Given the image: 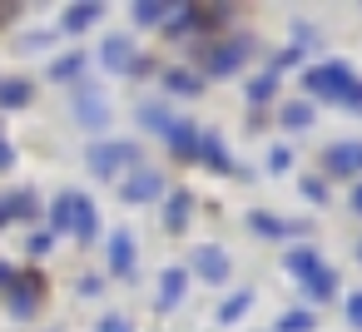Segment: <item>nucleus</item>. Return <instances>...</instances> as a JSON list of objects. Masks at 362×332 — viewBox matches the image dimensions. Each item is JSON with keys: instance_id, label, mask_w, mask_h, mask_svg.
<instances>
[{"instance_id": "a211bd4d", "label": "nucleus", "mask_w": 362, "mask_h": 332, "mask_svg": "<svg viewBox=\"0 0 362 332\" xmlns=\"http://www.w3.org/2000/svg\"><path fill=\"white\" fill-rule=\"evenodd\" d=\"M248 228H253L258 238H283V233H298L303 223H283V218H273L268 208H258V213H248Z\"/></svg>"}, {"instance_id": "423d86ee", "label": "nucleus", "mask_w": 362, "mask_h": 332, "mask_svg": "<svg viewBox=\"0 0 362 332\" xmlns=\"http://www.w3.org/2000/svg\"><path fill=\"white\" fill-rule=\"evenodd\" d=\"M100 60H105V70H144V60H139V50L129 45V35H105V45H100Z\"/></svg>"}, {"instance_id": "72a5a7b5", "label": "nucleus", "mask_w": 362, "mask_h": 332, "mask_svg": "<svg viewBox=\"0 0 362 332\" xmlns=\"http://www.w3.org/2000/svg\"><path fill=\"white\" fill-rule=\"evenodd\" d=\"M288 164H293V154H288V149H273V154H268V169H278V174H283Z\"/></svg>"}, {"instance_id": "6ab92c4d", "label": "nucleus", "mask_w": 362, "mask_h": 332, "mask_svg": "<svg viewBox=\"0 0 362 332\" xmlns=\"http://www.w3.org/2000/svg\"><path fill=\"white\" fill-rule=\"evenodd\" d=\"M100 16H105V6H95V0H90V6H70V11H65V20H60V25H65V30H70V35H80V30H90V25H95V20H100Z\"/></svg>"}, {"instance_id": "39448f33", "label": "nucleus", "mask_w": 362, "mask_h": 332, "mask_svg": "<svg viewBox=\"0 0 362 332\" xmlns=\"http://www.w3.org/2000/svg\"><path fill=\"white\" fill-rule=\"evenodd\" d=\"M40 297H45V278L40 273H16V283H11V312L30 317L40 307Z\"/></svg>"}, {"instance_id": "2f4dec72", "label": "nucleus", "mask_w": 362, "mask_h": 332, "mask_svg": "<svg viewBox=\"0 0 362 332\" xmlns=\"http://www.w3.org/2000/svg\"><path fill=\"white\" fill-rule=\"evenodd\" d=\"M95 332H134V322L129 317H119V312H110V317H100V327Z\"/></svg>"}, {"instance_id": "f3484780", "label": "nucleus", "mask_w": 362, "mask_h": 332, "mask_svg": "<svg viewBox=\"0 0 362 332\" xmlns=\"http://www.w3.org/2000/svg\"><path fill=\"white\" fill-rule=\"evenodd\" d=\"M322 164H327V174H357L362 169V144H332Z\"/></svg>"}, {"instance_id": "c9c22d12", "label": "nucleus", "mask_w": 362, "mask_h": 332, "mask_svg": "<svg viewBox=\"0 0 362 332\" xmlns=\"http://www.w3.org/2000/svg\"><path fill=\"white\" fill-rule=\"evenodd\" d=\"M11 164H16V149H11L6 139H0V169H11Z\"/></svg>"}, {"instance_id": "20e7f679", "label": "nucleus", "mask_w": 362, "mask_h": 332, "mask_svg": "<svg viewBox=\"0 0 362 332\" xmlns=\"http://www.w3.org/2000/svg\"><path fill=\"white\" fill-rule=\"evenodd\" d=\"M248 50H253L248 40H223V45H214V50H209V60H204V65H209V75H214V80H228V75H238V65L248 60Z\"/></svg>"}, {"instance_id": "4be33fe9", "label": "nucleus", "mask_w": 362, "mask_h": 332, "mask_svg": "<svg viewBox=\"0 0 362 332\" xmlns=\"http://www.w3.org/2000/svg\"><path fill=\"white\" fill-rule=\"evenodd\" d=\"M30 80H0V109H25L30 105Z\"/></svg>"}, {"instance_id": "412c9836", "label": "nucleus", "mask_w": 362, "mask_h": 332, "mask_svg": "<svg viewBox=\"0 0 362 332\" xmlns=\"http://www.w3.org/2000/svg\"><path fill=\"white\" fill-rule=\"evenodd\" d=\"M303 292H308V297H313V302H327V297H332V292H337V273H332V268H327V263H322V268H317V273H313V278H308V283H303Z\"/></svg>"}, {"instance_id": "4c0bfd02", "label": "nucleus", "mask_w": 362, "mask_h": 332, "mask_svg": "<svg viewBox=\"0 0 362 332\" xmlns=\"http://www.w3.org/2000/svg\"><path fill=\"white\" fill-rule=\"evenodd\" d=\"M352 208H357V213H362V184H357V189H352Z\"/></svg>"}, {"instance_id": "dca6fc26", "label": "nucleus", "mask_w": 362, "mask_h": 332, "mask_svg": "<svg viewBox=\"0 0 362 332\" xmlns=\"http://www.w3.org/2000/svg\"><path fill=\"white\" fill-rule=\"evenodd\" d=\"M189 213H194V194H189V189H174V194H169V203H164V228H169V233H179V228L189 223Z\"/></svg>"}, {"instance_id": "393cba45", "label": "nucleus", "mask_w": 362, "mask_h": 332, "mask_svg": "<svg viewBox=\"0 0 362 332\" xmlns=\"http://www.w3.org/2000/svg\"><path fill=\"white\" fill-rule=\"evenodd\" d=\"M85 65H90V55H80V50H75V55H60V60L50 65V80H80Z\"/></svg>"}, {"instance_id": "473e14b6", "label": "nucleus", "mask_w": 362, "mask_h": 332, "mask_svg": "<svg viewBox=\"0 0 362 332\" xmlns=\"http://www.w3.org/2000/svg\"><path fill=\"white\" fill-rule=\"evenodd\" d=\"M347 322L362 332V292H352V297H347Z\"/></svg>"}, {"instance_id": "c756f323", "label": "nucleus", "mask_w": 362, "mask_h": 332, "mask_svg": "<svg viewBox=\"0 0 362 332\" xmlns=\"http://www.w3.org/2000/svg\"><path fill=\"white\" fill-rule=\"evenodd\" d=\"M139 119H144L149 129H159V134H164V124H169V114H164L159 105H144V109H139Z\"/></svg>"}, {"instance_id": "f8f14e48", "label": "nucleus", "mask_w": 362, "mask_h": 332, "mask_svg": "<svg viewBox=\"0 0 362 332\" xmlns=\"http://www.w3.org/2000/svg\"><path fill=\"white\" fill-rule=\"evenodd\" d=\"M199 159H204L214 174H233V159H228V149H223V139H218L214 129H209V134L199 129Z\"/></svg>"}, {"instance_id": "9d476101", "label": "nucleus", "mask_w": 362, "mask_h": 332, "mask_svg": "<svg viewBox=\"0 0 362 332\" xmlns=\"http://www.w3.org/2000/svg\"><path fill=\"white\" fill-rule=\"evenodd\" d=\"M194 273L209 283V287H218V283H228V253L223 248H194Z\"/></svg>"}, {"instance_id": "2eb2a0df", "label": "nucleus", "mask_w": 362, "mask_h": 332, "mask_svg": "<svg viewBox=\"0 0 362 332\" xmlns=\"http://www.w3.org/2000/svg\"><path fill=\"white\" fill-rule=\"evenodd\" d=\"M184 287H189V268H164L159 273V307H179L184 302Z\"/></svg>"}, {"instance_id": "cd10ccee", "label": "nucleus", "mask_w": 362, "mask_h": 332, "mask_svg": "<svg viewBox=\"0 0 362 332\" xmlns=\"http://www.w3.org/2000/svg\"><path fill=\"white\" fill-rule=\"evenodd\" d=\"M308 124H313V105H303V100L283 105V129H308Z\"/></svg>"}, {"instance_id": "5701e85b", "label": "nucleus", "mask_w": 362, "mask_h": 332, "mask_svg": "<svg viewBox=\"0 0 362 332\" xmlns=\"http://www.w3.org/2000/svg\"><path fill=\"white\" fill-rule=\"evenodd\" d=\"M129 16H134V25H164L169 20V6H164V0H134Z\"/></svg>"}, {"instance_id": "6e6552de", "label": "nucleus", "mask_w": 362, "mask_h": 332, "mask_svg": "<svg viewBox=\"0 0 362 332\" xmlns=\"http://www.w3.org/2000/svg\"><path fill=\"white\" fill-rule=\"evenodd\" d=\"M25 218H40V198H35L30 189L0 194V228H11V223H25Z\"/></svg>"}, {"instance_id": "e433bc0d", "label": "nucleus", "mask_w": 362, "mask_h": 332, "mask_svg": "<svg viewBox=\"0 0 362 332\" xmlns=\"http://www.w3.org/2000/svg\"><path fill=\"white\" fill-rule=\"evenodd\" d=\"M11 283H16V268H11V263H0V287L11 292Z\"/></svg>"}, {"instance_id": "4468645a", "label": "nucleus", "mask_w": 362, "mask_h": 332, "mask_svg": "<svg viewBox=\"0 0 362 332\" xmlns=\"http://www.w3.org/2000/svg\"><path fill=\"white\" fill-rule=\"evenodd\" d=\"M283 268L298 278V283H308L317 268H322V253L317 248H308V243H298V248H288V258H283Z\"/></svg>"}, {"instance_id": "a878e982", "label": "nucleus", "mask_w": 362, "mask_h": 332, "mask_svg": "<svg viewBox=\"0 0 362 332\" xmlns=\"http://www.w3.org/2000/svg\"><path fill=\"white\" fill-rule=\"evenodd\" d=\"M317 322H313V312H303V307H288L283 317H278V327L273 332H313Z\"/></svg>"}, {"instance_id": "7c9ffc66", "label": "nucleus", "mask_w": 362, "mask_h": 332, "mask_svg": "<svg viewBox=\"0 0 362 332\" xmlns=\"http://www.w3.org/2000/svg\"><path fill=\"white\" fill-rule=\"evenodd\" d=\"M303 198L308 203H327V184L322 179H303Z\"/></svg>"}, {"instance_id": "1a4fd4ad", "label": "nucleus", "mask_w": 362, "mask_h": 332, "mask_svg": "<svg viewBox=\"0 0 362 332\" xmlns=\"http://www.w3.org/2000/svg\"><path fill=\"white\" fill-rule=\"evenodd\" d=\"M75 119H80L85 129H105V124H110V105H105V95H100L95 85L75 95Z\"/></svg>"}, {"instance_id": "f257e3e1", "label": "nucleus", "mask_w": 362, "mask_h": 332, "mask_svg": "<svg viewBox=\"0 0 362 332\" xmlns=\"http://www.w3.org/2000/svg\"><path fill=\"white\" fill-rule=\"evenodd\" d=\"M303 85H308V95H322V100H332V105L362 109V80H357L342 60H322V65H313V70L303 75Z\"/></svg>"}, {"instance_id": "9b49d317", "label": "nucleus", "mask_w": 362, "mask_h": 332, "mask_svg": "<svg viewBox=\"0 0 362 332\" xmlns=\"http://www.w3.org/2000/svg\"><path fill=\"white\" fill-rule=\"evenodd\" d=\"M164 144L179 154V159H199V129L189 119H169L164 124Z\"/></svg>"}, {"instance_id": "bb28decb", "label": "nucleus", "mask_w": 362, "mask_h": 332, "mask_svg": "<svg viewBox=\"0 0 362 332\" xmlns=\"http://www.w3.org/2000/svg\"><path fill=\"white\" fill-rule=\"evenodd\" d=\"M278 95V75H258V80H248V105H268Z\"/></svg>"}, {"instance_id": "0eeeda50", "label": "nucleus", "mask_w": 362, "mask_h": 332, "mask_svg": "<svg viewBox=\"0 0 362 332\" xmlns=\"http://www.w3.org/2000/svg\"><path fill=\"white\" fill-rule=\"evenodd\" d=\"M164 194V174H154V169H134L124 184H119V198L124 203H154Z\"/></svg>"}, {"instance_id": "aec40b11", "label": "nucleus", "mask_w": 362, "mask_h": 332, "mask_svg": "<svg viewBox=\"0 0 362 332\" xmlns=\"http://www.w3.org/2000/svg\"><path fill=\"white\" fill-rule=\"evenodd\" d=\"M164 90H169V95H184V100H194V95L204 90V80H199L194 70H164Z\"/></svg>"}, {"instance_id": "7ed1b4c3", "label": "nucleus", "mask_w": 362, "mask_h": 332, "mask_svg": "<svg viewBox=\"0 0 362 332\" xmlns=\"http://www.w3.org/2000/svg\"><path fill=\"white\" fill-rule=\"evenodd\" d=\"M85 164L95 179H119L124 169H139V144L134 139H95L85 149Z\"/></svg>"}, {"instance_id": "58836bf2", "label": "nucleus", "mask_w": 362, "mask_h": 332, "mask_svg": "<svg viewBox=\"0 0 362 332\" xmlns=\"http://www.w3.org/2000/svg\"><path fill=\"white\" fill-rule=\"evenodd\" d=\"M357 258H362V243H357Z\"/></svg>"}, {"instance_id": "f03ea898", "label": "nucleus", "mask_w": 362, "mask_h": 332, "mask_svg": "<svg viewBox=\"0 0 362 332\" xmlns=\"http://www.w3.org/2000/svg\"><path fill=\"white\" fill-rule=\"evenodd\" d=\"M50 233H75L80 243H90V238L100 233V213H95V203H90L85 194L65 189V194L50 203Z\"/></svg>"}, {"instance_id": "ddd939ff", "label": "nucleus", "mask_w": 362, "mask_h": 332, "mask_svg": "<svg viewBox=\"0 0 362 332\" xmlns=\"http://www.w3.org/2000/svg\"><path fill=\"white\" fill-rule=\"evenodd\" d=\"M110 273L115 278H129L134 273V238H129V228H119L110 238Z\"/></svg>"}, {"instance_id": "c85d7f7f", "label": "nucleus", "mask_w": 362, "mask_h": 332, "mask_svg": "<svg viewBox=\"0 0 362 332\" xmlns=\"http://www.w3.org/2000/svg\"><path fill=\"white\" fill-rule=\"evenodd\" d=\"M50 248H55V233H30V243H25V253H30V258H45Z\"/></svg>"}, {"instance_id": "f704fd0d", "label": "nucleus", "mask_w": 362, "mask_h": 332, "mask_svg": "<svg viewBox=\"0 0 362 332\" xmlns=\"http://www.w3.org/2000/svg\"><path fill=\"white\" fill-rule=\"evenodd\" d=\"M100 287H105V283H100V278H80V292H85V297H95V292H100Z\"/></svg>"}, {"instance_id": "b1692460", "label": "nucleus", "mask_w": 362, "mask_h": 332, "mask_svg": "<svg viewBox=\"0 0 362 332\" xmlns=\"http://www.w3.org/2000/svg\"><path fill=\"white\" fill-rule=\"evenodd\" d=\"M248 307H253V287H243V292H228V297H223V307H218V322L228 327V322H238Z\"/></svg>"}]
</instances>
